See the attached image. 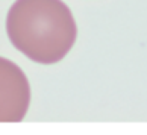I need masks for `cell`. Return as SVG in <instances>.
Listing matches in <instances>:
<instances>
[{
    "mask_svg": "<svg viewBox=\"0 0 147 135\" xmlns=\"http://www.w3.org/2000/svg\"><path fill=\"white\" fill-rule=\"evenodd\" d=\"M2 122H20L29 106V84L23 72L2 59Z\"/></svg>",
    "mask_w": 147,
    "mask_h": 135,
    "instance_id": "cell-2",
    "label": "cell"
},
{
    "mask_svg": "<svg viewBox=\"0 0 147 135\" xmlns=\"http://www.w3.org/2000/svg\"><path fill=\"white\" fill-rule=\"evenodd\" d=\"M6 32L15 49L44 65L64 59L78 36L74 17L62 0H15Z\"/></svg>",
    "mask_w": 147,
    "mask_h": 135,
    "instance_id": "cell-1",
    "label": "cell"
}]
</instances>
